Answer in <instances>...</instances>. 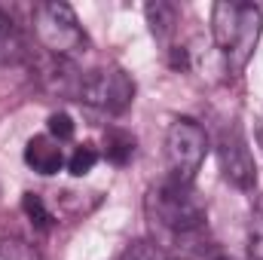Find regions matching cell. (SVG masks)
Wrapping results in <instances>:
<instances>
[{
	"instance_id": "1",
	"label": "cell",
	"mask_w": 263,
	"mask_h": 260,
	"mask_svg": "<svg viewBox=\"0 0 263 260\" xmlns=\"http://www.w3.org/2000/svg\"><path fill=\"white\" fill-rule=\"evenodd\" d=\"M263 31V12L254 3L217 0L211 6V37L223 52L230 70H242L251 62Z\"/></svg>"
},
{
	"instance_id": "2",
	"label": "cell",
	"mask_w": 263,
	"mask_h": 260,
	"mask_svg": "<svg viewBox=\"0 0 263 260\" xmlns=\"http://www.w3.org/2000/svg\"><path fill=\"white\" fill-rule=\"evenodd\" d=\"M147 214L156 227H162L175 239H190L205 224V202L199 199L193 184L165 178L147 193Z\"/></svg>"
},
{
	"instance_id": "3",
	"label": "cell",
	"mask_w": 263,
	"mask_h": 260,
	"mask_svg": "<svg viewBox=\"0 0 263 260\" xmlns=\"http://www.w3.org/2000/svg\"><path fill=\"white\" fill-rule=\"evenodd\" d=\"M31 22H34V34L43 43V49L49 55H55L59 62L80 59L86 52V46H89V40H86L70 3H62V0L37 3Z\"/></svg>"
},
{
	"instance_id": "4",
	"label": "cell",
	"mask_w": 263,
	"mask_h": 260,
	"mask_svg": "<svg viewBox=\"0 0 263 260\" xmlns=\"http://www.w3.org/2000/svg\"><path fill=\"white\" fill-rule=\"evenodd\" d=\"M77 98L104 114H123L135 98V80L123 67H95L77 80Z\"/></svg>"
},
{
	"instance_id": "5",
	"label": "cell",
	"mask_w": 263,
	"mask_h": 260,
	"mask_svg": "<svg viewBox=\"0 0 263 260\" xmlns=\"http://www.w3.org/2000/svg\"><path fill=\"white\" fill-rule=\"evenodd\" d=\"M205 150H208V138L196 120H190V117L175 120L165 132V156H168V169H172L168 178H175L181 184H193L199 165L205 159Z\"/></svg>"
},
{
	"instance_id": "6",
	"label": "cell",
	"mask_w": 263,
	"mask_h": 260,
	"mask_svg": "<svg viewBox=\"0 0 263 260\" xmlns=\"http://www.w3.org/2000/svg\"><path fill=\"white\" fill-rule=\"evenodd\" d=\"M217 159H220V172L223 178L239 187V190H251L257 184V169H254V156L248 150V141L242 138L239 129L223 132L220 147H217Z\"/></svg>"
},
{
	"instance_id": "7",
	"label": "cell",
	"mask_w": 263,
	"mask_h": 260,
	"mask_svg": "<svg viewBox=\"0 0 263 260\" xmlns=\"http://www.w3.org/2000/svg\"><path fill=\"white\" fill-rule=\"evenodd\" d=\"M25 162L37 172V175H55L62 165H65V153L59 147L55 138L49 135H34L28 144H25Z\"/></svg>"
},
{
	"instance_id": "8",
	"label": "cell",
	"mask_w": 263,
	"mask_h": 260,
	"mask_svg": "<svg viewBox=\"0 0 263 260\" xmlns=\"http://www.w3.org/2000/svg\"><path fill=\"white\" fill-rule=\"evenodd\" d=\"M28 59V40L22 25L0 6V67H15Z\"/></svg>"
},
{
	"instance_id": "9",
	"label": "cell",
	"mask_w": 263,
	"mask_h": 260,
	"mask_svg": "<svg viewBox=\"0 0 263 260\" xmlns=\"http://www.w3.org/2000/svg\"><path fill=\"white\" fill-rule=\"evenodd\" d=\"M144 15H147V25H150L153 37L165 43L168 34H172L175 25H178V6L168 3V0H153V3L144 6Z\"/></svg>"
},
{
	"instance_id": "10",
	"label": "cell",
	"mask_w": 263,
	"mask_h": 260,
	"mask_svg": "<svg viewBox=\"0 0 263 260\" xmlns=\"http://www.w3.org/2000/svg\"><path fill=\"white\" fill-rule=\"evenodd\" d=\"M104 156L114 165H126L135 156V135L126 129H110L104 135Z\"/></svg>"
},
{
	"instance_id": "11",
	"label": "cell",
	"mask_w": 263,
	"mask_h": 260,
	"mask_svg": "<svg viewBox=\"0 0 263 260\" xmlns=\"http://www.w3.org/2000/svg\"><path fill=\"white\" fill-rule=\"evenodd\" d=\"M248 257L263 260V196L251 205V224H248Z\"/></svg>"
},
{
	"instance_id": "12",
	"label": "cell",
	"mask_w": 263,
	"mask_h": 260,
	"mask_svg": "<svg viewBox=\"0 0 263 260\" xmlns=\"http://www.w3.org/2000/svg\"><path fill=\"white\" fill-rule=\"evenodd\" d=\"M98 147L95 144H80L73 153H70V159H67V169H70V175L73 178H83V175H89L92 169H95V162H98Z\"/></svg>"
},
{
	"instance_id": "13",
	"label": "cell",
	"mask_w": 263,
	"mask_h": 260,
	"mask_svg": "<svg viewBox=\"0 0 263 260\" xmlns=\"http://www.w3.org/2000/svg\"><path fill=\"white\" fill-rule=\"evenodd\" d=\"M22 211L28 214V220H31L37 230H49V227H52V214H49L46 202H43L37 193H25L22 196Z\"/></svg>"
},
{
	"instance_id": "14",
	"label": "cell",
	"mask_w": 263,
	"mask_h": 260,
	"mask_svg": "<svg viewBox=\"0 0 263 260\" xmlns=\"http://www.w3.org/2000/svg\"><path fill=\"white\" fill-rule=\"evenodd\" d=\"M0 260H40V254L34 251V245L9 236V239H0Z\"/></svg>"
},
{
	"instance_id": "15",
	"label": "cell",
	"mask_w": 263,
	"mask_h": 260,
	"mask_svg": "<svg viewBox=\"0 0 263 260\" xmlns=\"http://www.w3.org/2000/svg\"><path fill=\"white\" fill-rule=\"evenodd\" d=\"M120 260H165V254H162L159 245H153L147 239H138V242H132L129 248L123 251Z\"/></svg>"
},
{
	"instance_id": "16",
	"label": "cell",
	"mask_w": 263,
	"mask_h": 260,
	"mask_svg": "<svg viewBox=\"0 0 263 260\" xmlns=\"http://www.w3.org/2000/svg\"><path fill=\"white\" fill-rule=\"evenodd\" d=\"M49 138H55L59 144L67 141V138H73V120L67 114H52L49 117Z\"/></svg>"
},
{
	"instance_id": "17",
	"label": "cell",
	"mask_w": 263,
	"mask_h": 260,
	"mask_svg": "<svg viewBox=\"0 0 263 260\" xmlns=\"http://www.w3.org/2000/svg\"><path fill=\"white\" fill-rule=\"evenodd\" d=\"M172 67H175V70H187V67H190V52H187V46H175V49H172Z\"/></svg>"
},
{
	"instance_id": "18",
	"label": "cell",
	"mask_w": 263,
	"mask_h": 260,
	"mask_svg": "<svg viewBox=\"0 0 263 260\" xmlns=\"http://www.w3.org/2000/svg\"><path fill=\"white\" fill-rule=\"evenodd\" d=\"M254 138H257V147H260V153H263V120L257 123V132H254Z\"/></svg>"
},
{
	"instance_id": "19",
	"label": "cell",
	"mask_w": 263,
	"mask_h": 260,
	"mask_svg": "<svg viewBox=\"0 0 263 260\" xmlns=\"http://www.w3.org/2000/svg\"><path fill=\"white\" fill-rule=\"evenodd\" d=\"M217 260H227V257H217Z\"/></svg>"
}]
</instances>
